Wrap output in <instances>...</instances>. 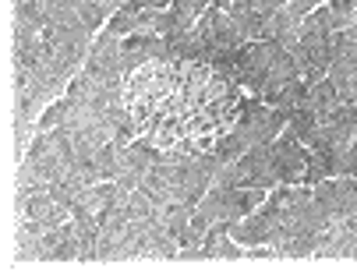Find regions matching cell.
<instances>
[{
	"label": "cell",
	"mask_w": 357,
	"mask_h": 272,
	"mask_svg": "<svg viewBox=\"0 0 357 272\" xmlns=\"http://www.w3.org/2000/svg\"><path fill=\"white\" fill-rule=\"evenodd\" d=\"M301 22H304V18H297V15L283 4L280 11H273V15H269L262 39H273V43H280L283 50H294V46H297V39H301Z\"/></svg>",
	"instance_id": "obj_11"
},
{
	"label": "cell",
	"mask_w": 357,
	"mask_h": 272,
	"mask_svg": "<svg viewBox=\"0 0 357 272\" xmlns=\"http://www.w3.org/2000/svg\"><path fill=\"white\" fill-rule=\"evenodd\" d=\"M82 262V241L75 230V220L61 227H46L43 234V262Z\"/></svg>",
	"instance_id": "obj_10"
},
{
	"label": "cell",
	"mask_w": 357,
	"mask_h": 272,
	"mask_svg": "<svg viewBox=\"0 0 357 272\" xmlns=\"http://www.w3.org/2000/svg\"><path fill=\"white\" fill-rule=\"evenodd\" d=\"M343 32H347V39H350V43H357V22H354L350 29H343Z\"/></svg>",
	"instance_id": "obj_30"
},
{
	"label": "cell",
	"mask_w": 357,
	"mask_h": 272,
	"mask_svg": "<svg viewBox=\"0 0 357 272\" xmlns=\"http://www.w3.org/2000/svg\"><path fill=\"white\" fill-rule=\"evenodd\" d=\"M15 131H18V145H22V149H29V142L36 138V131H39V128H32V121H25V117H18V124H15Z\"/></svg>",
	"instance_id": "obj_26"
},
{
	"label": "cell",
	"mask_w": 357,
	"mask_h": 272,
	"mask_svg": "<svg viewBox=\"0 0 357 272\" xmlns=\"http://www.w3.org/2000/svg\"><path fill=\"white\" fill-rule=\"evenodd\" d=\"M64 117H68V103H64V96H61L57 103H50L46 110H43V117L36 121V128H39V131H54V128L64 124Z\"/></svg>",
	"instance_id": "obj_25"
},
{
	"label": "cell",
	"mask_w": 357,
	"mask_h": 272,
	"mask_svg": "<svg viewBox=\"0 0 357 272\" xmlns=\"http://www.w3.org/2000/svg\"><path fill=\"white\" fill-rule=\"evenodd\" d=\"M117 11H121V8L114 4V0H78V15H82V22H85L92 32L107 29V22H110Z\"/></svg>",
	"instance_id": "obj_16"
},
{
	"label": "cell",
	"mask_w": 357,
	"mask_h": 272,
	"mask_svg": "<svg viewBox=\"0 0 357 272\" xmlns=\"http://www.w3.org/2000/svg\"><path fill=\"white\" fill-rule=\"evenodd\" d=\"M230 4L234 0H213V8H220V11H230Z\"/></svg>",
	"instance_id": "obj_29"
},
{
	"label": "cell",
	"mask_w": 357,
	"mask_h": 272,
	"mask_svg": "<svg viewBox=\"0 0 357 272\" xmlns=\"http://www.w3.org/2000/svg\"><path fill=\"white\" fill-rule=\"evenodd\" d=\"M308 4H312V8H319V4H322V0H308Z\"/></svg>",
	"instance_id": "obj_31"
},
{
	"label": "cell",
	"mask_w": 357,
	"mask_h": 272,
	"mask_svg": "<svg viewBox=\"0 0 357 272\" xmlns=\"http://www.w3.org/2000/svg\"><path fill=\"white\" fill-rule=\"evenodd\" d=\"M15 15L22 25H46V0H15Z\"/></svg>",
	"instance_id": "obj_22"
},
{
	"label": "cell",
	"mask_w": 357,
	"mask_h": 272,
	"mask_svg": "<svg viewBox=\"0 0 357 272\" xmlns=\"http://www.w3.org/2000/svg\"><path fill=\"white\" fill-rule=\"evenodd\" d=\"M121 57H124V78L152 61H170L167 53V39L163 36H152V32H131L121 39Z\"/></svg>",
	"instance_id": "obj_8"
},
{
	"label": "cell",
	"mask_w": 357,
	"mask_h": 272,
	"mask_svg": "<svg viewBox=\"0 0 357 272\" xmlns=\"http://www.w3.org/2000/svg\"><path fill=\"white\" fill-rule=\"evenodd\" d=\"M43 234H46V227L39 220H22V227L15 234L18 262H39L43 258Z\"/></svg>",
	"instance_id": "obj_13"
},
{
	"label": "cell",
	"mask_w": 357,
	"mask_h": 272,
	"mask_svg": "<svg viewBox=\"0 0 357 272\" xmlns=\"http://www.w3.org/2000/svg\"><path fill=\"white\" fill-rule=\"evenodd\" d=\"M138 11H142V8H135L131 0H128V4H124L110 22H107V29H110V32H117L121 39H124V36H131V32H138Z\"/></svg>",
	"instance_id": "obj_24"
},
{
	"label": "cell",
	"mask_w": 357,
	"mask_h": 272,
	"mask_svg": "<svg viewBox=\"0 0 357 272\" xmlns=\"http://www.w3.org/2000/svg\"><path fill=\"white\" fill-rule=\"evenodd\" d=\"M343 177H357V138L350 142V152H347V174Z\"/></svg>",
	"instance_id": "obj_28"
},
{
	"label": "cell",
	"mask_w": 357,
	"mask_h": 272,
	"mask_svg": "<svg viewBox=\"0 0 357 272\" xmlns=\"http://www.w3.org/2000/svg\"><path fill=\"white\" fill-rule=\"evenodd\" d=\"M248 149H251V138H248V135H244V131L234 124L227 135H220V138H216V145H213V156H216V159L223 163V167H227V163H237V159H241Z\"/></svg>",
	"instance_id": "obj_14"
},
{
	"label": "cell",
	"mask_w": 357,
	"mask_h": 272,
	"mask_svg": "<svg viewBox=\"0 0 357 272\" xmlns=\"http://www.w3.org/2000/svg\"><path fill=\"white\" fill-rule=\"evenodd\" d=\"M280 50H283V46L273 43V39H251V43H244V46L237 50V85H241L244 92H251V96L262 99V92H266V85H269V68H273V61H276Z\"/></svg>",
	"instance_id": "obj_4"
},
{
	"label": "cell",
	"mask_w": 357,
	"mask_h": 272,
	"mask_svg": "<svg viewBox=\"0 0 357 272\" xmlns=\"http://www.w3.org/2000/svg\"><path fill=\"white\" fill-rule=\"evenodd\" d=\"M82 22L78 0H46V25H75Z\"/></svg>",
	"instance_id": "obj_21"
},
{
	"label": "cell",
	"mask_w": 357,
	"mask_h": 272,
	"mask_svg": "<svg viewBox=\"0 0 357 272\" xmlns=\"http://www.w3.org/2000/svg\"><path fill=\"white\" fill-rule=\"evenodd\" d=\"M304 106H308V110H315L319 117H322V114H329V110H336V106H340V96H336V85L329 82V75L308 85V99H304Z\"/></svg>",
	"instance_id": "obj_15"
},
{
	"label": "cell",
	"mask_w": 357,
	"mask_h": 272,
	"mask_svg": "<svg viewBox=\"0 0 357 272\" xmlns=\"http://www.w3.org/2000/svg\"><path fill=\"white\" fill-rule=\"evenodd\" d=\"M170 167H174V202L198 205L209 195L213 177H216V170L223 167V163L213 152H202V156H191L184 163H170Z\"/></svg>",
	"instance_id": "obj_3"
},
{
	"label": "cell",
	"mask_w": 357,
	"mask_h": 272,
	"mask_svg": "<svg viewBox=\"0 0 357 272\" xmlns=\"http://www.w3.org/2000/svg\"><path fill=\"white\" fill-rule=\"evenodd\" d=\"M315 128H319V114H315V110H308V106H301V110H297V114L287 121V131H290L297 142H304V138H308Z\"/></svg>",
	"instance_id": "obj_23"
},
{
	"label": "cell",
	"mask_w": 357,
	"mask_h": 272,
	"mask_svg": "<svg viewBox=\"0 0 357 272\" xmlns=\"http://www.w3.org/2000/svg\"><path fill=\"white\" fill-rule=\"evenodd\" d=\"M124 103L138 138L160 149L195 145L213 152L216 138L241 117L244 89L220 78L206 61H152L124 78Z\"/></svg>",
	"instance_id": "obj_1"
},
{
	"label": "cell",
	"mask_w": 357,
	"mask_h": 272,
	"mask_svg": "<svg viewBox=\"0 0 357 272\" xmlns=\"http://www.w3.org/2000/svg\"><path fill=\"white\" fill-rule=\"evenodd\" d=\"M124 145H128V142L114 138V142H107L103 149H99L96 163H99V174H103V181H117V177H121V170H124Z\"/></svg>",
	"instance_id": "obj_17"
},
{
	"label": "cell",
	"mask_w": 357,
	"mask_h": 272,
	"mask_svg": "<svg viewBox=\"0 0 357 272\" xmlns=\"http://www.w3.org/2000/svg\"><path fill=\"white\" fill-rule=\"evenodd\" d=\"M269 198L266 188H209V195L198 202V212L209 223H237L251 216Z\"/></svg>",
	"instance_id": "obj_2"
},
{
	"label": "cell",
	"mask_w": 357,
	"mask_h": 272,
	"mask_svg": "<svg viewBox=\"0 0 357 272\" xmlns=\"http://www.w3.org/2000/svg\"><path fill=\"white\" fill-rule=\"evenodd\" d=\"M237 128L251 138V145H269V142H276L283 135L287 114L276 110V106H269V103H262L259 96H244Z\"/></svg>",
	"instance_id": "obj_6"
},
{
	"label": "cell",
	"mask_w": 357,
	"mask_h": 272,
	"mask_svg": "<svg viewBox=\"0 0 357 272\" xmlns=\"http://www.w3.org/2000/svg\"><path fill=\"white\" fill-rule=\"evenodd\" d=\"M15 205H18L22 220H39L43 227H46V220H50V212L57 209V202L50 198V188H46V184H43V188H18Z\"/></svg>",
	"instance_id": "obj_12"
},
{
	"label": "cell",
	"mask_w": 357,
	"mask_h": 272,
	"mask_svg": "<svg viewBox=\"0 0 357 272\" xmlns=\"http://www.w3.org/2000/svg\"><path fill=\"white\" fill-rule=\"evenodd\" d=\"M195 39H198V61H209L213 53L237 50V46H244V43H248V39L234 29L230 15H227V11H220V8H213V4H209V11H206V15H202V18L195 22Z\"/></svg>",
	"instance_id": "obj_5"
},
{
	"label": "cell",
	"mask_w": 357,
	"mask_h": 272,
	"mask_svg": "<svg viewBox=\"0 0 357 272\" xmlns=\"http://www.w3.org/2000/svg\"><path fill=\"white\" fill-rule=\"evenodd\" d=\"M287 4V0H251V8L259 11V15H273V11H280Z\"/></svg>",
	"instance_id": "obj_27"
},
{
	"label": "cell",
	"mask_w": 357,
	"mask_h": 272,
	"mask_svg": "<svg viewBox=\"0 0 357 272\" xmlns=\"http://www.w3.org/2000/svg\"><path fill=\"white\" fill-rule=\"evenodd\" d=\"M191 216H195V205H188V202H167V209H163V227H167V234H170L174 241H181V234L191 227Z\"/></svg>",
	"instance_id": "obj_19"
},
{
	"label": "cell",
	"mask_w": 357,
	"mask_h": 272,
	"mask_svg": "<svg viewBox=\"0 0 357 272\" xmlns=\"http://www.w3.org/2000/svg\"><path fill=\"white\" fill-rule=\"evenodd\" d=\"M117 191V181H99V184H89L78 198H75V205L71 209H85V212H96L99 216V209L107 205V198Z\"/></svg>",
	"instance_id": "obj_18"
},
{
	"label": "cell",
	"mask_w": 357,
	"mask_h": 272,
	"mask_svg": "<svg viewBox=\"0 0 357 272\" xmlns=\"http://www.w3.org/2000/svg\"><path fill=\"white\" fill-rule=\"evenodd\" d=\"M85 71L99 82H124V57H121V36L110 29H99L89 57H85Z\"/></svg>",
	"instance_id": "obj_7"
},
{
	"label": "cell",
	"mask_w": 357,
	"mask_h": 272,
	"mask_svg": "<svg viewBox=\"0 0 357 272\" xmlns=\"http://www.w3.org/2000/svg\"><path fill=\"white\" fill-rule=\"evenodd\" d=\"M304 149L287 128L283 135L273 142V159H276V174H280V184H301L304 181Z\"/></svg>",
	"instance_id": "obj_9"
},
{
	"label": "cell",
	"mask_w": 357,
	"mask_h": 272,
	"mask_svg": "<svg viewBox=\"0 0 357 272\" xmlns=\"http://www.w3.org/2000/svg\"><path fill=\"white\" fill-rule=\"evenodd\" d=\"M209 4H213V0H209Z\"/></svg>",
	"instance_id": "obj_32"
},
{
	"label": "cell",
	"mask_w": 357,
	"mask_h": 272,
	"mask_svg": "<svg viewBox=\"0 0 357 272\" xmlns=\"http://www.w3.org/2000/svg\"><path fill=\"white\" fill-rule=\"evenodd\" d=\"M304 149H308V145H304ZM329 177H333V170H329L326 152H315V149L304 152V181H301V184L315 188V184H322V181H329Z\"/></svg>",
	"instance_id": "obj_20"
}]
</instances>
